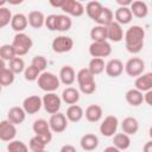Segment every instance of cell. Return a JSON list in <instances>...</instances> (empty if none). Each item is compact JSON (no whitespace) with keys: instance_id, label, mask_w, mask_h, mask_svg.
Here are the masks:
<instances>
[{"instance_id":"cell-29","label":"cell","mask_w":152,"mask_h":152,"mask_svg":"<svg viewBox=\"0 0 152 152\" xmlns=\"http://www.w3.org/2000/svg\"><path fill=\"white\" fill-rule=\"evenodd\" d=\"M83 115H84V112H83L82 107L78 104L69 106L66 109V113H65V118L70 122H78L83 118Z\"/></svg>"},{"instance_id":"cell-23","label":"cell","mask_w":152,"mask_h":152,"mask_svg":"<svg viewBox=\"0 0 152 152\" xmlns=\"http://www.w3.org/2000/svg\"><path fill=\"white\" fill-rule=\"evenodd\" d=\"M125 99H126L127 103L131 104L132 107H138V106L142 104V102H144V94L141 91H139L138 89L132 88L126 91Z\"/></svg>"},{"instance_id":"cell-30","label":"cell","mask_w":152,"mask_h":152,"mask_svg":"<svg viewBox=\"0 0 152 152\" xmlns=\"http://www.w3.org/2000/svg\"><path fill=\"white\" fill-rule=\"evenodd\" d=\"M113 146L120 151H125L131 146V138L125 133H116L113 135Z\"/></svg>"},{"instance_id":"cell-41","label":"cell","mask_w":152,"mask_h":152,"mask_svg":"<svg viewBox=\"0 0 152 152\" xmlns=\"http://www.w3.org/2000/svg\"><path fill=\"white\" fill-rule=\"evenodd\" d=\"M39 75H40V71H39L37 68H34L33 65H28V66H26L25 70H24V77H25V80L28 81V82L37 81L38 77H39Z\"/></svg>"},{"instance_id":"cell-28","label":"cell","mask_w":152,"mask_h":152,"mask_svg":"<svg viewBox=\"0 0 152 152\" xmlns=\"http://www.w3.org/2000/svg\"><path fill=\"white\" fill-rule=\"evenodd\" d=\"M45 15L40 11H31L27 15V23L33 28H42L44 26Z\"/></svg>"},{"instance_id":"cell-37","label":"cell","mask_w":152,"mask_h":152,"mask_svg":"<svg viewBox=\"0 0 152 152\" xmlns=\"http://www.w3.org/2000/svg\"><path fill=\"white\" fill-rule=\"evenodd\" d=\"M8 69L14 74H21L24 72L25 70V62L21 57H14L12 61H10V64H8Z\"/></svg>"},{"instance_id":"cell-50","label":"cell","mask_w":152,"mask_h":152,"mask_svg":"<svg viewBox=\"0 0 152 152\" xmlns=\"http://www.w3.org/2000/svg\"><path fill=\"white\" fill-rule=\"evenodd\" d=\"M103 152H121V151L118 150L116 147H114V146L112 145V146H107V147L103 150Z\"/></svg>"},{"instance_id":"cell-36","label":"cell","mask_w":152,"mask_h":152,"mask_svg":"<svg viewBox=\"0 0 152 152\" xmlns=\"http://www.w3.org/2000/svg\"><path fill=\"white\" fill-rule=\"evenodd\" d=\"M15 75L8 69V68H4L2 70H0V84L1 87H8L14 82Z\"/></svg>"},{"instance_id":"cell-33","label":"cell","mask_w":152,"mask_h":152,"mask_svg":"<svg viewBox=\"0 0 152 152\" xmlns=\"http://www.w3.org/2000/svg\"><path fill=\"white\" fill-rule=\"evenodd\" d=\"M102 4L100 1H89L86 7H84V12L87 13V15L95 21V19L97 18V15L100 14L101 10H102Z\"/></svg>"},{"instance_id":"cell-42","label":"cell","mask_w":152,"mask_h":152,"mask_svg":"<svg viewBox=\"0 0 152 152\" xmlns=\"http://www.w3.org/2000/svg\"><path fill=\"white\" fill-rule=\"evenodd\" d=\"M45 144L44 141L38 137V135H34L30 139V142H28V147L32 152H39V151H43L45 150Z\"/></svg>"},{"instance_id":"cell-12","label":"cell","mask_w":152,"mask_h":152,"mask_svg":"<svg viewBox=\"0 0 152 152\" xmlns=\"http://www.w3.org/2000/svg\"><path fill=\"white\" fill-rule=\"evenodd\" d=\"M42 107H43L42 97H39L38 95L27 96L23 101V109L25 110L26 114H30V115L38 113Z\"/></svg>"},{"instance_id":"cell-13","label":"cell","mask_w":152,"mask_h":152,"mask_svg":"<svg viewBox=\"0 0 152 152\" xmlns=\"http://www.w3.org/2000/svg\"><path fill=\"white\" fill-rule=\"evenodd\" d=\"M17 135V127L12 122H10L7 119L0 121V140L10 142L14 140Z\"/></svg>"},{"instance_id":"cell-18","label":"cell","mask_w":152,"mask_h":152,"mask_svg":"<svg viewBox=\"0 0 152 152\" xmlns=\"http://www.w3.org/2000/svg\"><path fill=\"white\" fill-rule=\"evenodd\" d=\"M58 78H59V82L63 83L64 86H71L76 81V74L74 68L70 65H63L59 70Z\"/></svg>"},{"instance_id":"cell-2","label":"cell","mask_w":152,"mask_h":152,"mask_svg":"<svg viewBox=\"0 0 152 152\" xmlns=\"http://www.w3.org/2000/svg\"><path fill=\"white\" fill-rule=\"evenodd\" d=\"M76 80H77L80 90L83 94L90 95V94L95 93V90H96L95 76L91 75V72L87 68H82L78 70V72L76 74Z\"/></svg>"},{"instance_id":"cell-51","label":"cell","mask_w":152,"mask_h":152,"mask_svg":"<svg viewBox=\"0 0 152 152\" xmlns=\"http://www.w3.org/2000/svg\"><path fill=\"white\" fill-rule=\"evenodd\" d=\"M4 68H6V64H5V62H4V61L0 58V70H2Z\"/></svg>"},{"instance_id":"cell-5","label":"cell","mask_w":152,"mask_h":152,"mask_svg":"<svg viewBox=\"0 0 152 152\" xmlns=\"http://www.w3.org/2000/svg\"><path fill=\"white\" fill-rule=\"evenodd\" d=\"M32 129L36 135H38L45 145H48L51 140H52V132L50 129L49 122L45 119H37L33 121L32 125Z\"/></svg>"},{"instance_id":"cell-7","label":"cell","mask_w":152,"mask_h":152,"mask_svg":"<svg viewBox=\"0 0 152 152\" xmlns=\"http://www.w3.org/2000/svg\"><path fill=\"white\" fill-rule=\"evenodd\" d=\"M124 69L128 76L138 77L145 71V62L139 57H132L126 62Z\"/></svg>"},{"instance_id":"cell-47","label":"cell","mask_w":152,"mask_h":152,"mask_svg":"<svg viewBox=\"0 0 152 152\" xmlns=\"http://www.w3.org/2000/svg\"><path fill=\"white\" fill-rule=\"evenodd\" d=\"M133 0H116V4L119 7H129Z\"/></svg>"},{"instance_id":"cell-53","label":"cell","mask_w":152,"mask_h":152,"mask_svg":"<svg viewBox=\"0 0 152 152\" xmlns=\"http://www.w3.org/2000/svg\"><path fill=\"white\" fill-rule=\"evenodd\" d=\"M1 89H2V87H1V84H0V93H1Z\"/></svg>"},{"instance_id":"cell-24","label":"cell","mask_w":152,"mask_h":152,"mask_svg":"<svg viewBox=\"0 0 152 152\" xmlns=\"http://www.w3.org/2000/svg\"><path fill=\"white\" fill-rule=\"evenodd\" d=\"M129 11H131L132 15H134L137 18H145L148 14L147 5L145 1H141V0L132 1L131 6H129Z\"/></svg>"},{"instance_id":"cell-34","label":"cell","mask_w":152,"mask_h":152,"mask_svg":"<svg viewBox=\"0 0 152 152\" xmlns=\"http://www.w3.org/2000/svg\"><path fill=\"white\" fill-rule=\"evenodd\" d=\"M90 38L93 42H107V27L96 25L90 30Z\"/></svg>"},{"instance_id":"cell-39","label":"cell","mask_w":152,"mask_h":152,"mask_svg":"<svg viewBox=\"0 0 152 152\" xmlns=\"http://www.w3.org/2000/svg\"><path fill=\"white\" fill-rule=\"evenodd\" d=\"M7 152H28V147L21 140H12L7 145Z\"/></svg>"},{"instance_id":"cell-38","label":"cell","mask_w":152,"mask_h":152,"mask_svg":"<svg viewBox=\"0 0 152 152\" xmlns=\"http://www.w3.org/2000/svg\"><path fill=\"white\" fill-rule=\"evenodd\" d=\"M14 57H17L15 51L12 46V44H4L0 46V58L5 62V61H12Z\"/></svg>"},{"instance_id":"cell-3","label":"cell","mask_w":152,"mask_h":152,"mask_svg":"<svg viewBox=\"0 0 152 152\" xmlns=\"http://www.w3.org/2000/svg\"><path fill=\"white\" fill-rule=\"evenodd\" d=\"M37 82H38V87L45 93H55V90H57L61 86L58 76L50 71L40 72Z\"/></svg>"},{"instance_id":"cell-27","label":"cell","mask_w":152,"mask_h":152,"mask_svg":"<svg viewBox=\"0 0 152 152\" xmlns=\"http://www.w3.org/2000/svg\"><path fill=\"white\" fill-rule=\"evenodd\" d=\"M103 110L99 104H90L86 108L84 116L89 122H99L102 118Z\"/></svg>"},{"instance_id":"cell-43","label":"cell","mask_w":152,"mask_h":152,"mask_svg":"<svg viewBox=\"0 0 152 152\" xmlns=\"http://www.w3.org/2000/svg\"><path fill=\"white\" fill-rule=\"evenodd\" d=\"M31 65H33L34 68H37L40 72H43V71H45V69H46V66H48V61H46V58L44 57V56H34L33 58H32V62H31Z\"/></svg>"},{"instance_id":"cell-48","label":"cell","mask_w":152,"mask_h":152,"mask_svg":"<svg viewBox=\"0 0 152 152\" xmlns=\"http://www.w3.org/2000/svg\"><path fill=\"white\" fill-rule=\"evenodd\" d=\"M142 152H152V141L148 140L144 146H142Z\"/></svg>"},{"instance_id":"cell-45","label":"cell","mask_w":152,"mask_h":152,"mask_svg":"<svg viewBox=\"0 0 152 152\" xmlns=\"http://www.w3.org/2000/svg\"><path fill=\"white\" fill-rule=\"evenodd\" d=\"M144 102H146L148 106H152V90H148L144 94Z\"/></svg>"},{"instance_id":"cell-16","label":"cell","mask_w":152,"mask_h":152,"mask_svg":"<svg viewBox=\"0 0 152 152\" xmlns=\"http://www.w3.org/2000/svg\"><path fill=\"white\" fill-rule=\"evenodd\" d=\"M104 71L109 77H119L124 72V63L118 58H113L104 65Z\"/></svg>"},{"instance_id":"cell-20","label":"cell","mask_w":152,"mask_h":152,"mask_svg":"<svg viewBox=\"0 0 152 152\" xmlns=\"http://www.w3.org/2000/svg\"><path fill=\"white\" fill-rule=\"evenodd\" d=\"M26 118V113L23 109V107H18L14 106L12 108H10V110L7 112V120L10 122H12L13 125H20L25 121Z\"/></svg>"},{"instance_id":"cell-1","label":"cell","mask_w":152,"mask_h":152,"mask_svg":"<svg viewBox=\"0 0 152 152\" xmlns=\"http://www.w3.org/2000/svg\"><path fill=\"white\" fill-rule=\"evenodd\" d=\"M124 39H125L126 50L129 53H133V55L139 53L142 50L144 43H145L144 27H141L139 25H133V26L128 27L124 34Z\"/></svg>"},{"instance_id":"cell-10","label":"cell","mask_w":152,"mask_h":152,"mask_svg":"<svg viewBox=\"0 0 152 152\" xmlns=\"http://www.w3.org/2000/svg\"><path fill=\"white\" fill-rule=\"evenodd\" d=\"M118 127H119V120L116 116L114 115H107L101 125H100V133L103 135V137H113L116 131H118Z\"/></svg>"},{"instance_id":"cell-22","label":"cell","mask_w":152,"mask_h":152,"mask_svg":"<svg viewBox=\"0 0 152 152\" xmlns=\"http://www.w3.org/2000/svg\"><path fill=\"white\" fill-rule=\"evenodd\" d=\"M121 128H122V133H125L127 135H134L139 131V122L135 118L127 116L122 120Z\"/></svg>"},{"instance_id":"cell-40","label":"cell","mask_w":152,"mask_h":152,"mask_svg":"<svg viewBox=\"0 0 152 152\" xmlns=\"http://www.w3.org/2000/svg\"><path fill=\"white\" fill-rule=\"evenodd\" d=\"M11 20H12V13H11V10L2 6L0 7V28H4L6 27L7 25L11 24Z\"/></svg>"},{"instance_id":"cell-31","label":"cell","mask_w":152,"mask_h":152,"mask_svg":"<svg viewBox=\"0 0 152 152\" xmlns=\"http://www.w3.org/2000/svg\"><path fill=\"white\" fill-rule=\"evenodd\" d=\"M95 21L97 23V25H102V26H108L112 21H114V14L113 11L108 7H102L100 14L97 15V18L95 19Z\"/></svg>"},{"instance_id":"cell-9","label":"cell","mask_w":152,"mask_h":152,"mask_svg":"<svg viewBox=\"0 0 152 152\" xmlns=\"http://www.w3.org/2000/svg\"><path fill=\"white\" fill-rule=\"evenodd\" d=\"M51 48L56 53H65L74 48V40L69 36H57L52 40Z\"/></svg>"},{"instance_id":"cell-4","label":"cell","mask_w":152,"mask_h":152,"mask_svg":"<svg viewBox=\"0 0 152 152\" xmlns=\"http://www.w3.org/2000/svg\"><path fill=\"white\" fill-rule=\"evenodd\" d=\"M33 45V42L31 39V37L24 32H20V33H17L12 40V46L15 51V55L17 57H20V56H25L32 48Z\"/></svg>"},{"instance_id":"cell-49","label":"cell","mask_w":152,"mask_h":152,"mask_svg":"<svg viewBox=\"0 0 152 152\" xmlns=\"http://www.w3.org/2000/svg\"><path fill=\"white\" fill-rule=\"evenodd\" d=\"M64 1L65 0H59V1H53V0H50V5H52L53 7H62L63 6V4H64Z\"/></svg>"},{"instance_id":"cell-21","label":"cell","mask_w":152,"mask_h":152,"mask_svg":"<svg viewBox=\"0 0 152 152\" xmlns=\"http://www.w3.org/2000/svg\"><path fill=\"white\" fill-rule=\"evenodd\" d=\"M114 14V21L120 24V25H126L129 24L133 19V15L129 11V7H119L118 10H115Z\"/></svg>"},{"instance_id":"cell-32","label":"cell","mask_w":152,"mask_h":152,"mask_svg":"<svg viewBox=\"0 0 152 152\" xmlns=\"http://www.w3.org/2000/svg\"><path fill=\"white\" fill-rule=\"evenodd\" d=\"M72 21L69 15L66 14H57L56 17V31L59 32H66L71 28Z\"/></svg>"},{"instance_id":"cell-26","label":"cell","mask_w":152,"mask_h":152,"mask_svg":"<svg viewBox=\"0 0 152 152\" xmlns=\"http://www.w3.org/2000/svg\"><path fill=\"white\" fill-rule=\"evenodd\" d=\"M61 100L63 102H65L66 104H76L80 100V91L74 88V87H66L63 91H62V97Z\"/></svg>"},{"instance_id":"cell-19","label":"cell","mask_w":152,"mask_h":152,"mask_svg":"<svg viewBox=\"0 0 152 152\" xmlns=\"http://www.w3.org/2000/svg\"><path fill=\"white\" fill-rule=\"evenodd\" d=\"M99 142L100 141H99L97 135H95L93 133H87V134L82 135V138L80 140V145H81L82 150L86 152H90V151H94L95 148H97Z\"/></svg>"},{"instance_id":"cell-8","label":"cell","mask_w":152,"mask_h":152,"mask_svg":"<svg viewBox=\"0 0 152 152\" xmlns=\"http://www.w3.org/2000/svg\"><path fill=\"white\" fill-rule=\"evenodd\" d=\"M112 53V45L108 42H93L89 45V55L93 58L108 57Z\"/></svg>"},{"instance_id":"cell-17","label":"cell","mask_w":152,"mask_h":152,"mask_svg":"<svg viewBox=\"0 0 152 152\" xmlns=\"http://www.w3.org/2000/svg\"><path fill=\"white\" fill-rule=\"evenodd\" d=\"M134 86H135V89H138L141 93L152 90V72H146L138 76L135 78Z\"/></svg>"},{"instance_id":"cell-35","label":"cell","mask_w":152,"mask_h":152,"mask_svg":"<svg viewBox=\"0 0 152 152\" xmlns=\"http://www.w3.org/2000/svg\"><path fill=\"white\" fill-rule=\"evenodd\" d=\"M104 61L103 58H91L89 64H88V70L91 72V75L96 76V75H100L104 71Z\"/></svg>"},{"instance_id":"cell-25","label":"cell","mask_w":152,"mask_h":152,"mask_svg":"<svg viewBox=\"0 0 152 152\" xmlns=\"http://www.w3.org/2000/svg\"><path fill=\"white\" fill-rule=\"evenodd\" d=\"M28 23H27V17L23 13H17L14 15H12V20H11V27L13 31H15L17 33L23 32L26 27H27Z\"/></svg>"},{"instance_id":"cell-44","label":"cell","mask_w":152,"mask_h":152,"mask_svg":"<svg viewBox=\"0 0 152 152\" xmlns=\"http://www.w3.org/2000/svg\"><path fill=\"white\" fill-rule=\"evenodd\" d=\"M56 17H57V14H50V15L45 17L44 25L46 26L48 30H50V31H56Z\"/></svg>"},{"instance_id":"cell-15","label":"cell","mask_w":152,"mask_h":152,"mask_svg":"<svg viewBox=\"0 0 152 152\" xmlns=\"http://www.w3.org/2000/svg\"><path fill=\"white\" fill-rule=\"evenodd\" d=\"M107 27V40L109 39L110 42L119 43L124 39V30L122 26L115 21H112Z\"/></svg>"},{"instance_id":"cell-11","label":"cell","mask_w":152,"mask_h":152,"mask_svg":"<svg viewBox=\"0 0 152 152\" xmlns=\"http://www.w3.org/2000/svg\"><path fill=\"white\" fill-rule=\"evenodd\" d=\"M48 122H49L51 132L53 133H62L68 127V120L65 118V114L59 113V112L56 114H52Z\"/></svg>"},{"instance_id":"cell-6","label":"cell","mask_w":152,"mask_h":152,"mask_svg":"<svg viewBox=\"0 0 152 152\" xmlns=\"http://www.w3.org/2000/svg\"><path fill=\"white\" fill-rule=\"evenodd\" d=\"M42 103L44 109L49 113V114H56L59 112L61 104H62V100L61 97L56 94V93H46L43 97H42Z\"/></svg>"},{"instance_id":"cell-46","label":"cell","mask_w":152,"mask_h":152,"mask_svg":"<svg viewBox=\"0 0 152 152\" xmlns=\"http://www.w3.org/2000/svg\"><path fill=\"white\" fill-rule=\"evenodd\" d=\"M59 152H77V151H76V148H75L72 145L66 144V145H63V146L61 147Z\"/></svg>"},{"instance_id":"cell-14","label":"cell","mask_w":152,"mask_h":152,"mask_svg":"<svg viewBox=\"0 0 152 152\" xmlns=\"http://www.w3.org/2000/svg\"><path fill=\"white\" fill-rule=\"evenodd\" d=\"M61 10L66 13V15L71 17H81L84 13V6L82 5V2L76 0H65Z\"/></svg>"},{"instance_id":"cell-52","label":"cell","mask_w":152,"mask_h":152,"mask_svg":"<svg viewBox=\"0 0 152 152\" xmlns=\"http://www.w3.org/2000/svg\"><path fill=\"white\" fill-rule=\"evenodd\" d=\"M5 4H6V1H0V7H2Z\"/></svg>"},{"instance_id":"cell-54","label":"cell","mask_w":152,"mask_h":152,"mask_svg":"<svg viewBox=\"0 0 152 152\" xmlns=\"http://www.w3.org/2000/svg\"><path fill=\"white\" fill-rule=\"evenodd\" d=\"M39 152H48V151H45V150H43V151H39Z\"/></svg>"}]
</instances>
